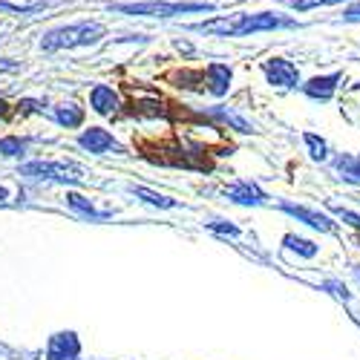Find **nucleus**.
I'll use <instances>...</instances> for the list:
<instances>
[{"label":"nucleus","instance_id":"f257e3e1","mask_svg":"<svg viewBox=\"0 0 360 360\" xmlns=\"http://www.w3.org/2000/svg\"><path fill=\"white\" fill-rule=\"evenodd\" d=\"M297 18L283 15V12H236L214 20L193 23L191 29L202 35L214 38H245V35H259V32H280V29H300Z\"/></svg>","mask_w":360,"mask_h":360},{"label":"nucleus","instance_id":"f03ea898","mask_svg":"<svg viewBox=\"0 0 360 360\" xmlns=\"http://www.w3.org/2000/svg\"><path fill=\"white\" fill-rule=\"evenodd\" d=\"M104 38V26L96 20H81L72 26H58L52 32H46L41 38V49L44 52H55V49H75V46H89Z\"/></svg>","mask_w":360,"mask_h":360},{"label":"nucleus","instance_id":"7ed1b4c3","mask_svg":"<svg viewBox=\"0 0 360 360\" xmlns=\"http://www.w3.org/2000/svg\"><path fill=\"white\" fill-rule=\"evenodd\" d=\"M112 9L122 15H141V18H176L188 12H214V4H165V0H147V4H124Z\"/></svg>","mask_w":360,"mask_h":360},{"label":"nucleus","instance_id":"20e7f679","mask_svg":"<svg viewBox=\"0 0 360 360\" xmlns=\"http://www.w3.org/2000/svg\"><path fill=\"white\" fill-rule=\"evenodd\" d=\"M262 72L268 78V84L271 86H297L300 84V67L294 61H288V58H268V61H262Z\"/></svg>","mask_w":360,"mask_h":360},{"label":"nucleus","instance_id":"39448f33","mask_svg":"<svg viewBox=\"0 0 360 360\" xmlns=\"http://www.w3.org/2000/svg\"><path fill=\"white\" fill-rule=\"evenodd\" d=\"M23 176H38V179H55V182H81V170L72 165H58V162H32L23 167Z\"/></svg>","mask_w":360,"mask_h":360},{"label":"nucleus","instance_id":"423d86ee","mask_svg":"<svg viewBox=\"0 0 360 360\" xmlns=\"http://www.w3.org/2000/svg\"><path fill=\"white\" fill-rule=\"evenodd\" d=\"M343 81V72H328V75H314L303 84V93L311 98V101H332L338 86Z\"/></svg>","mask_w":360,"mask_h":360},{"label":"nucleus","instance_id":"0eeeda50","mask_svg":"<svg viewBox=\"0 0 360 360\" xmlns=\"http://www.w3.org/2000/svg\"><path fill=\"white\" fill-rule=\"evenodd\" d=\"M81 354V343L72 332H61L49 340V349H46V357L49 360H78Z\"/></svg>","mask_w":360,"mask_h":360},{"label":"nucleus","instance_id":"6e6552de","mask_svg":"<svg viewBox=\"0 0 360 360\" xmlns=\"http://www.w3.org/2000/svg\"><path fill=\"white\" fill-rule=\"evenodd\" d=\"M78 141H81L84 150H89V153H107V150H122V147H118V141H115L107 130H101V127H89Z\"/></svg>","mask_w":360,"mask_h":360},{"label":"nucleus","instance_id":"1a4fd4ad","mask_svg":"<svg viewBox=\"0 0 360 360\" xmlns=\"http://www.w3.org/2000/svg\"><path fill=\"white\" fill-rule=\"evenodd\" d=\"M231 78H233V72H231L228 64H211V67L205 70L207 89H211V96H217V98H222L228 89H231Z\"/></svg>","mask_w":360,"mask_h":360},{"label":"nucleus","instance_id":"9d476101","mask_svg":"<svg viewBox=\"0 0 360 360\" xmlns=\"http://www.w3.org/2000/svg\"><path fill=\"white\" fill-rule=\"evenodd\" d=\"M283 211H285V214H291V217H297V219H303L306 225H311V228H317V231H332V228H335V225H332V219H328L326 214L309 211V207H300V205H283Z\"/></svg>","mask_w":360,"mask_h":360},{"label":"nucleus","instance_id":"9b49d317","mask_svg":"<svg viewBox=\"0 0 360 360\" xmlns=\"http://www.w3.org/2000/svg\"><path fill=\"white\" fill-rule=\"evenodd\" d=\"M89 104H93L96 112L110 115V112H115V107H118V96L112 93L110 86L98 84V86H93V93H89Z\"/></svg>","mask_w":360,"mask_h":360},{"label":"nucleus","instance_id":"f8f14e48","mask_svg":"<svg viewBox=\"0 0 360 360\" xmlns=\"http://www.w3.org/2000/svg\"><path fill=\"white\" fill-rule=\"evenodd\" d=\"M225 193H228V199H233L239 205H262L265 202V193L257 185H251V182H239V185L228 188Z\"/></svg>","mask_w":360,"mask_h":360},{"label":"nucleus","instance_id":"ddd939ff","mask_svg":"<svg viewBox=\"0 0 360 360\" xmlns=\"http://www.w3.org/2000/svg\"><path fill=\"white\" fill-rule=\"evenodd\" d=\"M55 118H58V124H64V127H81L84 124V110L78 104H58L55 107Z\"/></svg>","mask_w":360,"mask_h":360},{"label":"nucleus","instance_id":"4468645a","mask_svg":"<svg viewBox=\"0 0 360 360\" xmlns=\"http://www.w3.org/2000/svg\"><path fill=\"white\" fill-rule=\"evenodd\" d=\"M335 167H338V173H343V179H349V182H360V156L343 153L335 159Z\"/></svg>","mask_w":360,"mask_h":360},{"label":"nucleus","instance_id":"2eb2a0df","mask_svg":"<svg viewBox=\"0 0 360 360\" xmlns=\"http://www.w3.org/2000/svg\"><path fill=\"white\" fill-rule=\"evenodd\" d=\"M291 4V9H297V12H309V9H323V6H349V4H354V0H288Z\"/></svg>","mask_w":360,"mask_h":360},{"label":"nucleus","instance_id":"dca6fc26","mask_svg":"<svg viewBox=\"0 0 360 360\" xmlns=\"http://www.w3.org/2000/svg\"><path fill=\"white\" fill-rule=\"evenodd\" d=\"M285 245L297 254H303V257H314L317 254V245L309 243V239H300V236H285Z\"/></svg>","mask_w":360,"mask_h":360},{"label":"nucleus","instance_id":"f3484780","mask_svg":"<svg viewBox=\"0 0 360 360\" xmlns=\"http://www.w3.org/2000/svg\"><path fill=\"white\" fill-rule=\"evenodd\" d=\"M306 144H309V150H311V159L323 162V159L328 156V147H326V141H323L320 136H314V133H306Z\"/></svg>","mask_w":360,"mask_h":360},{"label":"nucleus","instance_id":"a211bd4d","mask_svg":"<svg viewBox=\"0 0 360 360\" xmlns=\"http://www.w3.org/2000/svg\"><path fill=\"white\" fill-rule=\"evenodd\" d=\"M23 141L20 139H15V136H9V139H4V141H0V153H4V156H20L23 153Z\"/></svg>","mask_w":360,"mask_h":360},{"label":"nucleus","instance_id":"6ab92c4d","mask_svg":"<svg viewBox=\"0 0 360 360\" xmlns=\"http://www.w3.org/2000/svg\"><path fill=\"white\" fill-rule=\"evenodd\" d=\"M340 23H360V0H354V4L343 6V12H340Z\"/></svg>","mask_w":360,"mask_h":360},{"label":"nucleus","instance_id":"aec40b11","mask_svg":"<svg viewBox=\"0 0 360 360\" xmlns=\"http://www.w3.org/2000/svg\"><path fill=\"white\" fill-rule=\"evenodd\" d=\"M136 193H139V196H144V199H147L150 205H162V207H173V205H176L173 199H165V196H156V193H150V191H144V188H139Z\"/></svg>","mask_w":360,"mask_h":360},{"label":"nucleus","instance_id":"412c9836","mask_svg":"<svg viewBox=\"0 0 360 360\" xmlns=\"http://www.w3.org/2000/svg\"><path fill=\"white\" fill-rule=\"evenodd\" d=\"M70 205L78 207V211H84V214H89V217H101V214H96V207L89 205V202H84V196H78V193L70 196Z\"/></svg>","mask_w":360,"mask_h":360},{"label":"nucleus","instance_id":"4be33fe9","mask_svg":"<svg viewBox=\"0 0 360 360\" xmlns=\"http://www.w3.org/2000/svg\"><path fill=\"white\" fill-rule=\"evenodd\" d=\"M335 214H338L340 219H346L349 225H354V228H360V217H357V214H352V211H343V207H335Z\"/></svg>","mask_w":360,"mask_h":360},{"label":"nucleus","instance_id":"5701e85b","mask_svg":"<svg viewBox=\"0 0 360 360\" xmlns=\"http://www.w3.org/2000/svg\"><path fill=\"white\" fill-rule=\"evenodd\" d=\"M6 112H9V104H6V101H4V98H0V118H4V115H6Z\"/></svg>","mask_w":360,"mask_h":360},{"label":"nucleus","instance_id":"b1692460","mask_svg":"<svg viewBox=\"0 0 360 360\" xmlns=\"http://www.w3.org/2000/svg\"><path fill=\"white\" fill-rule=\"evenodd\" d=\"M0 199H6V191L4 188H0Z\"/></svg>","mask_w":360,"mask_h":360},{"label":"nucleus","instance_id":"393cba45","mask_svg":"<svg viewBox=\"0 0 360 360\" xmlns=\"http://www.w3.org/2000/svg\"><path fill=\"white\" fill-rule=\"evenodd\" d=\"M357 274H360V271H357Z\"/></svg>","mask_w":360,"mask_h":360}]
</instances>
